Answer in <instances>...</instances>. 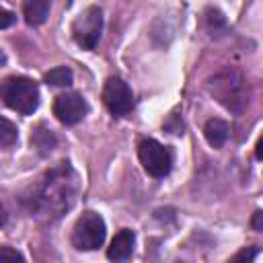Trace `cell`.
Returning a JSON list of instances; mask_svg holds the SVG:
<instances>
[{
  "label": "cell",
  "mask_w": 263,
  "mask_h": 263,
  "mask_svg": "<svg viewBox=\"0 0 263 263\" xmlns=\"http://www.w3.org/2000/svg\"><path fill=\"white\" fill-rule=\"evenodd\" d=\"M76 195H78L76 173L68 162H60V166L45 173V177L35 187L29 201H31V210L51 220L66 214L74 205Z\"/></svg>",
  "instance_id": "6da1fadb"
},
{
  "label": "cell",
  "mask_w": 263,
  "mask_h": 263,
  "mask_svg": "<svg viewBox=\"0 0 263 263\" xmlns=\"http://www.w3.org/2000/svg\"><path fill=\"white\" fill-rule=\"evenodd\" d=\"M4 105L21 115H31L39 107V86L27 76H8L2 82Z\"/></svg>",
  "instance_id": "7a4b0ae2"
},
{
  "label": "cell",
  "mask_w": 263,
  "mask_h": 263,
  "mask_svg": "<svg viewBox=\"0 0 263 263\" xmlns=\"http://www.w3.org/2000/svg\"><path fill=\"white\" fill-rule=\"evenodd\" d=\"M212 95L230 111H240L247 103L245 80L236 70H222L208 82Z\"/></svg>",
  "instance_id": "3957f363"
},
{
  "label": "cell",
  "mask_w": 263,
  "mask_h": 263,
  "mask_svg": "<svg viewBox=\"0 0 263 263\" xmlns=\"http://www.w3.org/2000/svg\"><path fill=\"white\" fill-rule=\"evenodd\" d=\"M105 220L97 212H86L78 218L72 230V245L78 251H95L105 242Z\"/></svg>",
  "instance_id": "277c9868"
},
{
  "label": "cell",
  "mask_w": 263,
  "mask_h": 263,
  "mask_svg": "<svg viewBox=\"0 0 263 263\" xmlns=\"http://www.w3.org/2000/svg\"><path fill=\"white\" fill-rule=\"evenodd\" d=\"M138 158L144 166V171L156 179H162L171 173L173 168V152L162 146L160 142L152 140V138H146L140 142L138 146Z\"/></svg>",
  "instance_id": "5b68a950"
},
{
  "label": "cell",
  "mask_w": 263,
  "mask_h": 263,
  "mask_svg": "<svg viewBox=\"0 0 263 263\" xmlns=\"http://www.w3.org/2000/svg\"><path fill=\"white\" fill-rule=\"evenodd\" d=\"M103 31V12L99 6H88L72 25V37L82 49H95Z\"/></svg>",
  "instance_id": "8992f818"
},
{
  "label": "cell",
  "mask_w": 263,
  "mask_h": 263,
  "mask_svg": "<svg viewBox=\"0 0 263 263\" xmlns=\"http://www.w3.org/2000/svg\"><path fill=\"white\" fill-rule=\"evenodd\" d=\"M103 103L113 117H125L134 109V92L119 76H111L103 86Z\"/></svg>",
  "instance_id": "52a82bcc"
},
{
  "label": "cell",
  "mask_w": 263,
  "mask_h": 263,
  "mask_svg": "<svg viewBox=\"0 0 263 263\" xmlns=\"http://www.w3.org/2000/svg\"><path fill=\"white\" fill-rule=\"evenodd\" d=\"M88 113V105L78 92H64L53 101V115L64 125H76Z\"/></svg>",
  "instance_id": "ba28073f"
},
{
  "label": "cell",
  "mask_w": 263,
  "mask_h": 263,
  "mask_svg": "<svg viewBox=\"0 0 263 263\" xmlns=\"http://www.w3.org/2000/svg\"><path fill=\"white\" fill-rule=\"evenodd\" d=\"M134 247H136V234H134V230L121 228L113 236V240H111V245L107 249V257L111 261H125V259L132 257Z\"/></svg>",
  "instance_id": "9c48e42d"
},
{
  "label": "cell",
  "mask_w": 263,
  "mask_h": 263,
  "mask_svg": "<svg viewBox=\"0 0 263 263\" xmlns=\"http://www.w3.org/2000/svg\"><path fill=\"white\" fill-rule=\"evenodd\" d=\"M49 6H51V0H25L23 2V16H25L27 25H31V27L43 25L47 21Z\"/></svg>",
  "instance_id": "30bf717a"
},
{
  "label": "cell",
  "mask_w": 263,
  "mask_h": 263,
  "mask_svg": "<svg viewBox=\"0 0 263 263\" xmlns=\"http://www.w3.org/2000/svg\"><path fill=\"white\" fill-rule=\"evenodd\" d=\"M228 132H230V127L224 119H210L203 127V136L212 148L224 146V142L228 140Z\"/></svg>",
  "instance_id": "8fae6325"
},
{
  "label": "cell",
  "mask_w": 263,
  "mask_h": 263,
  "mask_svg": "<svg viewBox=\"0 0 263 263\" xmlns=\"http://www.w3.org/2000/svg\"><path fill=\"white\" fill-rule=\"evenodd\" d=\"M31 144L39 150V154H49L55 146V136L51 134V129H45L43 125H39L31 134Z\"/></svg>",
  "instance_id": "7c38bea8"
},
{
  "label": "cell",
  "mask_w": 263,
  "mask_h": 263,
  "mask_svg": "<svg viewBox=\"0 0 263 263\" xmlns=\"http://www.w3.org/2000/svg\"><path fill=\"white\" fill-rule=\"evenodd\" d=\"M72 70L70 68H66V66H58V68H53V70H49L45 76H43V80L47 82V84H51V86H70L72 84Z\"/></svg>",
  "instance_id": "4fadbf2b"
},
{
  "label": "cell",
  "mask_w": 263,
  "mask_h": 263,
  "mask_svg": "<svg viewBox=\"0 0 263 263\" xmlns=\"http://www.w3.org/2000/svg\"><path fill=\"white\" fill-rule=\"evenodd\" d=\"M16 138H18L16 127L6 117H2V129H0V144H2V148H10L16 142Z\"/></svg>",
  "instance_id": "5bb4252c"
},
{
  "label": "cell",
  "mask_w": 263,
  "mask_h": 263,
  "mask_svg": "<svg viewBox=\"0 0 263 263\" xmlns=\"http://www.w3.org/2000/svg\"><path fill=\"white\" fill-rule=\"evenodd\" d=\"M6 259H10V261H25V257L21 253H16V251H12L8 247H2L0 249V261H6Z\"/></svg>",
  "instance_id": "9a60e30c"
},
{
  "label": "cell",
  "mask_w": 263,
  "mask_h": 263,
  "mask_svg": "<svg viewBox=\"0 0 263 263\" xmlns=\"http://www.w3.org/2000/svg\"><path fill=\"white\" fill-rule=\"evenodd\" d=\"M257 253H259V249H257V247H251V249H242V251L236 253L232 259H234V261H253Z\"/></svg>",
  "instance_id": "2e32d148"
},
{
  "label": "cell",
  "mask_w": 263,
  "mask_h": 263,
  "mask_svg": "<svg viewBox=\"0 0 263 263\" xmlns=\"http://www.w3.org/2000/svg\"><path fill=\"white\" fill-rule=\"evenodd\" d=\"M12 21H14V14L4 8V10H2V23H0V27H2V29H8V27L12 25Z\"/></svg>",
  "instance_id": "e0dca14e"
},
{
  "label": "cell",
  "mask_w": 263,
  "mask_h": 263,
  "mask_svg": "<svg viewBox=\"0 0 263 263\" xmlns=\"http://www.w3.org/2000/svg\"><path fill=\"white\" fill-rule=\"evenodd\" d=\"M251 226H253L255 230H263V212H255V214H253Z\"/></svg>",
  "instance_id": "ac0fdd59"
},
{
  "label": "cell",
  "mask_w": 263,
  "mask_h": 263,
  "mask_svg": "<svg viewBox=\"0 0 263 263\" xmlns=\"http://www.w3.org/2000/svg\"><path fill=\"white\" fill-rule=\"evenodd\" d=\"M255 156H257L259 160H263V136L257 140V146H255Z\"/></svg>",
  "instance_id": "d6986e66"
}]
</instances>
